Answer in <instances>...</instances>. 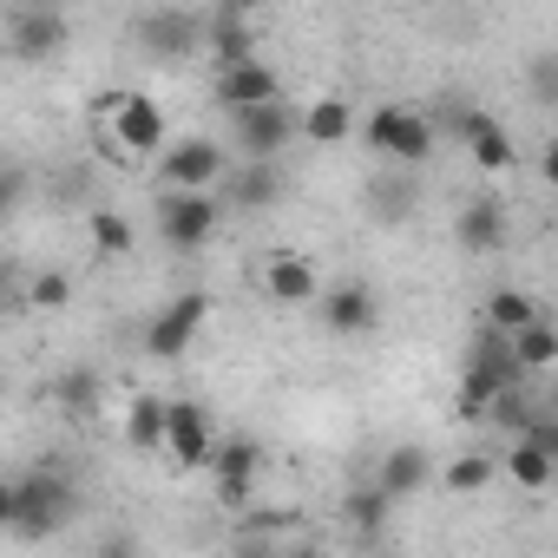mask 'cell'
<instances>
[{
	"label": "cell",
	"mask_w": 558,
	"mask_h": 558,
	"mask_svg": "<svg viewBox=\"0 0 558 558\" xmlns=\"http://www.w3.org/2000/svg\"><path fill=\"white\" fill-rule=\"evenodd\" d=\"M230 171V151L217 138H171L158 145V184L165 191H217Z\"/></svg>",
	"instance_id": "obj_6"
},
{
	"label": "cell",
	"mask_w": 558,
	"mask_h": 558,
	"mask_svg": "<svg viewBox=\"0 0 558 558\" xmlns=\"http://www.w3.org/2000/svg\"><path fill=\"white\" fill-rule=\"evenodd\" d=\"M506 236H512L506 197L480 191V197H466V204H460V217H453V243H460L466 256H493V250H506Z\"/></svg>",
	"instance_id": "obj_13"
},
{
	"label": "cell",
	"mask_w": 558,
	"mask_h": 558,
	"mask_svg": "<svg viewBox=\"0 0 558 558\" xmlns=\"http://www.w3.org/2000/svg\"><path fill=\"white\" fill-rule=\"evenodd\" d=\"M21 191H27V171H21V165H0V210H14Z\"/></svg>",
	"instance_id": "obj_31"
},
{
	"label": "cell",
	"mask_w": 558,
	"mask_h": 558,
	"mask_svg": "<svg viewBox=\"0 0 558 558\" xmlns=\"http://www.w3.org/2000/svg\"><path fill=\"white\" fill-rule=\"evenodd\" d=\"M525 86H532V106H551L558 99V53H538L532 73H525Z\"/></svg>",
	"instance_id": "obj_30"
},
{
	"label": "cell",
	"mask_w": 558,
	"mask_h": 558,
	"mask_svg": "<svg viewBox=\"0 0 558 558\" xmlns=\"http://www.w3.org/2000/svg\"><path fill=\"white\" fill-rule=\"evenodd\" d=\"M86 243H93L106 263H119V256H132V250H138V230H132V217H125V210H93V217H86Z\"/></svg>",
	"instance_id": "obj_24"
},
{
	"label": "cell",
	"mask_w": 558,
	"mask_h": 558,
	"mask_svg": "<svg viewBox=\"0 0 558 558\" xmlns=\"http://www.w3.org/2000/svg\"><path fill=\"white\" fill-rule=\"evenodd\" d=\"M230 145H236V158H283L296 145V106L290 99L230 106Z\"/></svg>",
	"instance_id": "obj_3"
},
{
	"label": "cell",
	"mask_w": 558,
	"mask_h": 558,
	"mask_svg": "<svg viewBox=\"0 0 558 558\" xmlns=\"http://www.w3.org/2000/svg\"><path fill=\"white\" fill-rule=\"evenodd\" d=\"M440 125H447V138H453V145H466V158H473L486 178H506V171L519 165V151H512V138H506V125H499L493 112H480V106L453 99V106L440 112Z\"/></svg>",
	"instance_id": "obj_4"
},
{
	"label": "cell",
	"mask_w": 558,
	"mask_h": 558,
	"mask_svg": "<svg viewBox=\"0 0 558 558\" xmlns=\"http://www.w3.org/2000/svg\"><path fill=\"white\" fill-rule=\"evenodd\" d=\"M210 447H217L210 414H204L197 401H165V460L191 473V466H204V460H210Z\"/></svg>",
	"instance_id": "obj_12"
},
{
	"label": "cell",
	"mask_w": 558,
	"mask_h": 558,
	"mask_svg": "<svg viewBox=\"0 0 558 558\" xmlns=\"http://www.w3.org/2000/svg\"><path fill=\"white\" fill-rule=\"evenodd\" d=\"M210 99L230 112V106H256V99H283V80H276V66L269 60H236V66H217V86H210Z\"/></svg>",
	"instance_id": "obj_16"
},
{
	"label": "cell",
	"mask_w": 558,
	"mask_h": 558,
	"mask_svg": "<svg viewBox=\"0 0 558 558\" xmlns=\"http://www.w3.org/2000/svg\"><path fill=\"white\" fill-rule=\"evenodd\" d=\"M204 323H210V296L204 290H191V296H171L151 323H145V336H138V349L151 355V362H178L197 336H204Z\"/></svg>",
	"instance_id": "obj_7"
},
{
	"label": "cell",
	"mask_w": 558,
	"mask_h": 558,
	"mask_svg": "<svg viewBox=\"0 0 558 558\" xmlns=\"http://www.w3.org/2000/svg\"><path fill=\"white\" fill-rule=\"evenodd\" d=\"M132 47L138 53H151V60H191L197 47H204V21H191L184 8H145V14H132Z\"/></svg>",
	"instance_id": "obj_8"
},
{
	"label": "cell",
	"mask_w": 558,
	"mask_h": 558,
	"mask_svg": "<svg viewBox=\"0 0 558 558\" xmlns=\"http://www.w3.org/2000/svg\"><path fill=\"white\" fill-rule=\"evenodd\" d=\"M223 223V204L210 191H158V243L165 250H204Z\"/></svg>",
	"instance_id": "obj_5"
},
{
	"label": "cell",
	"mask_w": 558,
	"mask_h": 558,
	"mask_svg": "<svg viewBox=\"0 0 558 558\" xmlns=\"http://www.w3.org/2000/svg\"><path fill=\"white\" fill-rule=\"evenodd\" d=\"M21 8H66V0H21Z\"/></svg>",
	"instance_id": "obj_33"
},
{
	"label": "cell",
	"mask_w": 558,
	"mask_h": 558,
	"mask_svg": "<svg viewBox=\"0 0 558 558\" xmlns=\"http://www.w3.org/2000/svg\"><path fill=\"white\" fill-rule=\"evenodd\" d=\"M106 119H112V132H106V138H112L119 151H138V158H145V151H158V145L171 138L165 106H158V99H145V93H119V106H112Z\"/></svg>",
	"instance_id": "obj_11"
},
{
	"label": "cell",
	"mask_w": 558,
	"mask_h": 558,
	"mask_svg": "<svg viewBox=\"0 0 558 558\" xmlns=\"http://www.w3.org/2000/svg\"><path fill=\"white\" fill-rule=\"evenodd\" d=\"M362 145H368L375 158H388V165L414 171V165H427V158H434L440 125H434L427 112H414V106H375V112L362 119Z\"/></svg>",
	"instance_id": "obj_2"
},
{
	"label": "cell",
	"mask_w": 558,
	"mask_h": 558,
	"mask_svg": "<svg viewBox=\"0 0 558 558\" xmlns=\"http://www.w3.org/2000/svg\"><path fill=\"white\" fill-rule=\"evenodd\" d=\"M14 525V480H0V532Z\"/></svg>",
	"instance_id": "obj_32"
},
{
	"label": "cell",
	"mask_w": 558,
	"mask_h": 558,
	"mask_svg": "<svg viewBox=\"0 0 558 558\" xmlns=\"http://www.w3.org/2000/svg\"><path fill=\"white\" fill-rule=\"evenodd\" d=\"M210 486H217V499L223 506H250V493H256V473H263V447L250 440V434H230V440H217L210 447Z\"/></svg>",
	"instance_id": "obj_10"
},
{
	"label": "cell",
	"mask_w": 558,
	"mask_h": 558,
	"mask_svg": "<svg viewBox=\"0 0 558 558\" xmlns=\"http://www.w3.org/2000/svg\"><path fill=\"white\" fill-rule=\"evenodd\" d=\"M0 395H8V368H0Z\"/></svg>",
	"instance_id": "obj_35"
},
{
	"label": "cell",
	"mask_w": 558,
	"mask_h": 558,
	"mask_svg": "<svg viewBox=\"0 0 558 558\" xmlns=\"http://www.w3.org/2000/svg\"><path fill=\"white\" fill-rule=\"evenodd\" d=\"M21 303H27V310H40V316L66 310V303H73V276H66V269H40V276H27Z\"/></svg>",
	"instance_id": "obj_27"
},
{
	"label": "cell",
	"mask_w": 558,
	"mask_h": 558,
	"mask_svg": "<svg viewBox=\"0 0 558 558\" xmlns=\"http://www.w3.org/2000/svg\"><path fill=\"white\" fill-rule=\"evenodd\" d=\"M316 316H323V329L329 336H368L375 323H381V296H375V283H362V276H342V283H329V290H316Z\"/></svg>",
	"instance_id": "obj_9"
},
{
	"label": "cell",
	"mask_w": 558,
	"mask_h": 558,
	"mask_svg": "<svg viewBox=\"0 0 558 558\" xmlns=\"http://www.w3.org/2000/svg\"><path fill=\"white\" fill-rule=\"evenodd\" d=\"M80 519V486H73V473L66 466H53V460H40L34 473H21L14 480V538H27V545H40V538H53V532H66Z\"/></svg>",
	"instance_id": "obj_1"
},
{
	"label": "cell",
	"mask_w": 558,
	"mask_h": 558,
	"mask_svg": "<svg viewBox=\"0 0 558 558\" xmlns=\"http://www.w3.org/2000/svg\"><path fill=\"white\" fill-rule=\"evenodd\" d=\"M388 512H395V499L368 480V486H349V499H342V519L355 525V538H381L388 532Z\"/></svg>",
	"instance_id": "obj_23"
},
{
	"label": "cell",
	"mask_w": 558,
	"mask_h": 558,
	"mask_svg": "<svg viewBox=\"0 0 558 558\" xmlns=\"http://www.w3.org/2000/svg\"><path fill=\"white\" fill-rule=\"evenodd\" d=\"M210 8H243V0H210Z\"/></svg>",
	"instance_id": "obj_34"
},
{
	"label": "cell",
	"mask_w": 558,
	"mask_h": 558,
	"mask_svg": "<svg viewBox=\"0 0 558 558\" xmlns=\"http://www.w3.org/2000/svg\"><path fill=\"white\" fill-rule=\"evenodd\" d=\"M223 184H230V204L236 210H276L283 204V165L276 158H236V171H223Z\"/></svg>",
	"instance_id": "obj_17"
},
{
	"label": "cell",
	"mask_w": 558,
	"mask_h": 558,
	"mask_svg": "<svg viewBox=\"0 0 558 558\" xmlns=\"http://www.w3.org/2000/svg\"><path fill=\"white\" fill-rule=\"evenodd\" d=\"M204 47L217 53V66H236V60H250V53H256V34H250L243 8H223V14L204 27Z\"/></svg>",
	"instance_id": "obj_22"
},
{
	"label": "cell",
	"mask_w": 558,
	"mask_h": 558,
	"mask_svg": "<svg viewBox=\"0 0 558 558\" xmlns=\"http://www.w3.org/2000/svg\"><path fill=\"white\" fill-rule=\"evenodd\" d=\"M532 316H538V296H532V290H506V283H499V290L486 296V329H499V336H512V329L532 323Z\"/></svg>",
	"instance_id": "obj_26"
},
{
	"label": "cell",
	"mask_w": 558,
	"mask_h": 558,
	"mask_svg": "<svg viewBox=\"0 0 558 558\" xmlns=\"http://www.w3.org/2000/svg\"><path fill=\"white\" fill-rule=\"evenodd\" d=\"M125 440L138 453H165V395H138L125 408Z\"/></svg>",
	"instance_id": "obj_25"
},
{
	"label": "cell",
	"mask_w": 558,
	"mask_h": 558,
	"mask_svg": "<svg viewBox=\"0 0 558 558\" xmlns=\"http://www.w3.org/2000/svg\"><path fill=\"white\" fill-rule=\"evenodd\" d=\"M60 408L66 414H99V375L93 368H73V375H60Z\"/></svg>",
	"instance_id": "obj_29"
},
{
	"label": "cell",
	"mask_w": 558,
	"mask_h": 558,
	"mask_svg": "<svg viewBox=\"0 0 558 558\" xmlns=\"http://www.w3.org/2000/svg\"><path fill=\"white\" fill-rule=\"evenodd\" d=\"M316 290H323V276H316V263H310V256L276 250V256L263 263V296H269L276 310H310V303H316Z\"/></svg>",
	"instance_id": "obj_14"
},
{
	"label": "cell",
	"mask_w": 558,
	"mask_h": 558,
	"mask_svg": "<svg viewBox=\"0 0 558 558\" xmlns=\"http://www.w3.org/2000/svg\"><path fill=\"white\" fill-rule=\"evenodd\" d=\"M414 204H421V191H414V178H408L401 165H395V171H381V178L368 184V217H375V223H388V230H395V223H408V217H414Z\"/></svg>",
	"instance_id": "obj_20"
},
{
	"label": "cell",
	"mask_w": 558,
	"mask_h": 558,
	"mask_svg": "<svg viewBox=\"0 0 558 558\" xmlns=\"http://www.w3.org/2000/svg\"><path fill=\"white\" fill-rule=\"evenodd\" d=\"M427 480H434V453H427V447H414V440H408V447H388V453H381V466H375V486H381L395 506H401V499H414Z\"/></svg>",
	"instance_id": "obj_18"
},
{
	"label": "cell",
	"mask_w": 558,
	"mask_h": 558,
	"mask_svg": "<svg viewBox=\"0 0 558 558\" xmlns=\"http://www.w3.org/2000/svg\"><path fill=\"white\" fill-rule=\"evenodd\" d=\"M8 40H14L21 60H53V53H66V40H73L66 8H14Z\"/></svg>",
	"instance_id": "obj_15"
},
{
	"label": "cell",
	"mask_w": 558,
	"mask_h": 558,
	"mask_svg": "<svg viewBox=\"0 0 558 558\" xmlns=\"http://www.w3.org/2000/svg\"><path fill=\"white\" fill-rule=\"evenodd\" d=\"M506 342H512V362H519L525 375H545V368L558 362V329H551V316H545V310H538L532 323H519Z\"/></svg>",
	"instance_id": "obj_21"
},
{
	"label": "cell",
	"mask_w": 558,
	"mask_h": 558,
	"mask_svg": "<svg viewBox=\"0 0 558 558\" xmlns=\"http://www.w3.org/2000/svg\"><path fill=\"white\" fill-rule=\"evenodd\" d=\"M349 132H355V106H349V99H336V93H329V99H310V106L296 112V138H310L316 151L342 145Z\"/></svg>",
	"instance_id": "obj_19"
},
{
	"label": "cell",
	"mask_w": 558,
	"mask_h": 558,
	"mask_svg": "<svg viewBox=\"0 0 558 558\" xmlns=\"http://www.w3.org/2000/svg\"><path fill=\"white\" fill-rule=\"evenodd\" d=\"M493 473H499V460H486V453H460V460H447L440 486H447V493H486Z\"/></svg>",
	"instance_id": "obj_28"
}]
</instances>
